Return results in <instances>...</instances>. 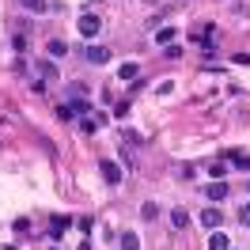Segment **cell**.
<instances>
[{
	"label": "cell",
	"instance_id": "obj_1",
	"mask_svg": "<svg viewBox=\"0 0 250 250\" xmlns=\"http://www.w3.org/2000/svg\"><path fill=\"white\" fill-rule=\"evenodd\" d=\"M99 171H103V178H106L110 186H122V167H118V163H114V159H99Z\"/></svg>",
	"mask_w": 250,
	"mask_h": 250
},
{
	"label": "cell",
	"instance_id": "obj_2",
	"mask_svg": "<svg viewBox=\"0 0 250 250\" xmlns=\"http://www.w3.org/2000/svg\"><path fill=\"white\" fill-rule=\"evenodd\" d=\"M99 27H103V23H99V16H91V12H83V16H80V23H76V31L83 34V38H95V34H99Z\"/></svg>",
	"mask_w": 250,
	"mask_h": 250
},
{
	"label": "cell",
	"instance_id": "obj_3",
	"mask_svg": "<svg viewBox=\"0 0 250 250\" xmlns=\"http://www.w3.org/2000/svg\"><path fill=\"white\" fill-rule=\"evenodd\" d=\"M64 95H68V103H87V83H80V80H72V83H64Z\"/></svg>",
	"mask_w": 250,
	"mask_h": 250
},
{
	"label": "cell",
	"instance_id": "obj_4",
	"mask_svg": "<svg viewBox=\"0 0 250 250\" xmlns=\"http://www.w3.org/2000/svg\"><path fill=\"white\" fill-rule=\"evenodd\" d=\"M83 61H87V64H106L110 61V49L106 46H87V49H83Z\"/></svg>",
	"mask_w": 250,
	"mask_h": 250
},
{
	"label": "cell",
	"instance_id": "obj_5",
	"mask_svg": "<svg viewBox=\"0 0 250 250\" xmlns=\"http://www.w3.org/2000/svg\"><path fill=\"white\" fill-rule=\"evenodd\" d=\"M103 125H106V114H83V118H80V129H83V133H99Z\"/></svg>",
	"mask_w": 250,
	"mask_h": 250
},
{
	"label": "cell",
	"instance_id": "obj_6",
	"mask_svg": "<svg viewBox=\"0 0 250 250\" xmlns=\"http://www.w3.org/2000/svg\"><path fill=\"white\" fill-rule=\"evenodd\" d=\"M205 193H208V201H216V205H220L228 193H231V186H224L220 178H212V186H205Z\"/></svg>",
	"mask_w": 250,
	"mask_h": 250
},
{
	"label": "cell",
	"instance_id": "obj_7",
	"mask_svg": "<svg viewBox=\"0 0 250 250\" xmlns=\"http://www.w3.org/2000/svg\"><path fill=\"white\" fill-rule=\"evenodd\" d=\"M201 224L208 228V231H216L220 224H224V212H220V205H216V208H205V212H201Z\"/></svg>",
	"mask_w": 250,
	"mask_h": 250
},
{
	"label": "cell",
	"instance_id": "obj_8",
	"mask_svg": "<svg viewBox=\"0 0 250 250\" xmlns=\"http://www.w3.org/2000/svg\"><path fill=\"white\" fill-rule=\"evenodd\" d=\"M208 250H231V239H228V235L216 228V231L208 235Z\"/></svg>",
	"mask_w": 250,
	"mask_h": 250
},
{
	"label": "cell",
	"instance_id": "obj_9",
	"mask_svg": "<svg viewBox=\"0 0 250 250\" xmlns=\"http://www.w3.org/2000/svg\"><path fill=\"white\" fill-rule=\"evenodd\" d=\"M171 228H178V231L189 228V212H186V208H171Z\"/></svg>",
	"mask_w": 250,
	"mask_h": 250
},
{
	"label": "cell",
	"instance_id": "obj_10",
	"mask_svg": "<svg viewBox=\"0 0 250 250\" xmlns=\"http://www.w3.org/2000/svg\"><path fill=\"white\" fill-rule=\"evenodd\" d=\"M174 34H178L174 27H159V31H156V46H171V42H174Z\"/></svg>",
	"mask_w": 250,
	"mask_h": 250
},
{
	"label": "cell",
	"instance_id": "obj_11",
	"mask_svg": "<svg viewBox=\"0 0 250 250\" xmlns=\"http://www.w3.org/2000/svg\"><path fill=\"white\" fill-rule=\"evenodd\" d=\"M34 68H38V80H53V76H57L53 61H34Z\"/></svg>",
	"mask_w": 250,
	"mask_h": 250
},
{
	"label": "cell",
	"instance_id": "obj_12",
	"mask_svg": "<svg viewBox=\"0 0 250 250\" xmlns=\"http://www.w3.org/2000/svg\"><path fill=\"white\" fill-rule=\"evenodd\" d=\"M122 250H141V235L137 231H122Z\"/></svg>",
	"mask_w": 250,
	"mask_h": 250
},
{
	"label": "cell",
	"instance_id": "obj_13",
	"mask_svg": "<svg viewBox=\"0 0 250 250\" xmlns=\"http://www.w3.org/2000/svg\"><path fill=\"white\" fill-rule=\"evenodd\" d=\"M68 224H72L68 216H53V220H49V231H53V239H57V235H61L64 228H68Z\"/></svg>",
	"mask_w": 250,
	"mask_h": 250
},
{
	"label": "cell",
	"instance_id": "obj_14",
	"mask_svg": "<svg viewBox=\"0 0 250 250\" xmlns=\"http://www.w3.org/2000/svg\"><path fill=\"white\" fill-rule=\"evenodd\" d=\"M49 57H64V53H68V46H64V42H61V38H49Z\"/></svg>",
	"mask_w": 250,
	"mask_h": 250
},
{
	"label": "cell",
	"instance_id": "obj_15",
	"mask_svg": "<svg viewBox=\"0 0 250 250\" xmlns=\"http://www.w3.org/2000/svg\"><path fill=\"white\" fill-rule=\"evenodd\" d=\"M137 72H141V68H137V61H125L122 68H118V76H122V80H137Z\"/></svg>",
	"mask_w": 250,
	"mask_h": 250
},
{
	"label": "cell",
	"instance_id": "obj_16",
	"mask_svg": "<svg viewBox=\"0 0 250 250\" xmlns=\"http://www.w3.org/2000/svg\"><path fill=\"white\" fill-rule=\"evenodd\" d=\"M141 216H144V220H159V205H156V201H144V205H141Z\"/></svg>",
	"mask_w": 250,
	"mask_h": 250
},
{
	"label": "cell",
	"instance_id": "obj_17",
	"mask_svg": "<svg viewBox=\"0 0 250 250\" xmlns=\"http://www.w3.org/2000/svg\"><path fill=\"white\" fill-rule=\"evenodd\" d=\"M208 174H212V178H224V174H228V163H224V159H212V163H208Z\"/></svg>",
	"mask_w": 250,
	"mask_h": 250
},
{
	"label": "cell",
	"instance_id": "obj_18",
	"mask_svg": "<svg viewBox=\"0 0 250 250\" xmlns=\"http://www.w3.org/2000/svg\"><path fill=\"white\" fill-rule=\"evenodd\" d=\"M228 156H231V163H235V167L250 171V156H247V152H228Z\"/></svg>",
	"mask_w": 250,
	"mask_h": 250
},
{
	"label": "cell",
	"instance_id": "obj_19",
	"mask_svg": "<svg viewBox=\"0 0 250 250\" xmlns=\"http://www.w3.org/2000/svg\"><path fill=\"white\" fill-rule=\"evenodd\" d=\"M76 114H80V110L72 106V103H64V106L57 110V118H61V122H72V118H76Z\"/></svg>",
	"mask_w": 250,
	"mask_h": 250
},
{
	"label": "cell",
	"instance_id": "obj_20",
	"mask_svg": "<svg viewBox=\"0 0 250 250\" xmlns=\"http://www.w3.org/2000/svg\"><path fill=\"white\" fill-rule=\"evenodd\" d=\"M23 8L34 12V16H38V12H46V4H42V0H23Z\"/></svg>",
	"mask_w": 250,
	"mask_h": 250
},
{
	"label": "cell",
	"instance_id": "obj_21",
	"mask_svg": "<svg viewBox=\"0 0 250 250\" xmlns=\"http://www.w3.org/2000/svg\"><path fill=\"white\" fill-rule=\"evenodd\" d=\"M12 46H16L19 53H23V49H27V34H12Z\"/></svg>",
	"mask_w": 250,
	"mask_h": 250
},
{
	"label": "cell",
	"instance_id": "obj_22",
	"mask_svg": "<svg viewBox=\"0 0 250 250\" xmlns=\"http://www.w3.org/2000/svg\"><path fill=\"white\" fill-rule=\"evenodd\" d=\"M239 224H243V228H250V205H243V208H239Z\"/></svg>",
	"mask_w": 250,
	"mask_h": 250
}]
</instances>
